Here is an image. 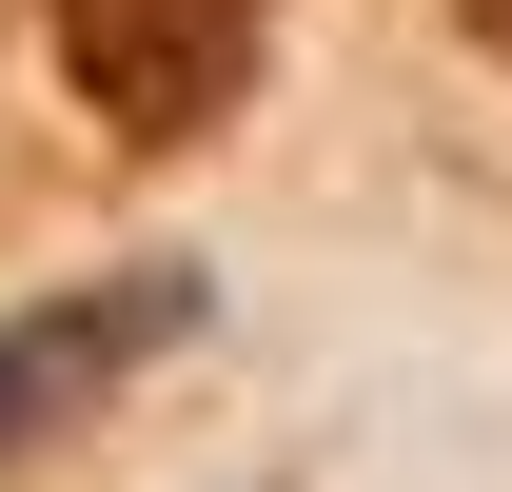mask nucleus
<instances>
[{
    "label": "nucleus",
    "instance_id": "obj_1",
    "mask_svg": "<svg viewBox=\"0 0 512 492\" xmlns=\"http://www.w3.org/2000/svg\"><path fill=\"white\" fill-rule=\"evenodd\" d=\"M60 60L119 138H197L256 79V0H60Z\"/></svg>",
    "mask_w": 512,
    "mask_h": 492
},
{
    "label": "nucleus",
    "instance_id": "obj_2",
    "mask_svg": "<svg viewBox=\"0 0 512 492\" xmlns=\"http://www.w3.org/2000/svg\"><path fill=\"white\" fill-rule=\"evenodd\" d=\"M178 315H197L178 276H119V296H60V315H20V335H0V453H20L40 414H79L99 374H138L158 335H178Z\"/></svg>",
    "mask_w": 512,
    "mask_h": 492
},
{
    "label": "nucleus",
    "instance_id": "obj_3",
    "mask_svg": "<svg viewBox=\"0 0 512 492\" xmlns=\"http://www.w3.org/2000/svg\"><path fill=\"white\" fill-rule=\"evenodd\" d=\"M473 20H493V40H512V0H473Z\"/></svg>",
    "mask_w": 512,
    "mask_h": 492
}]
</instances>
